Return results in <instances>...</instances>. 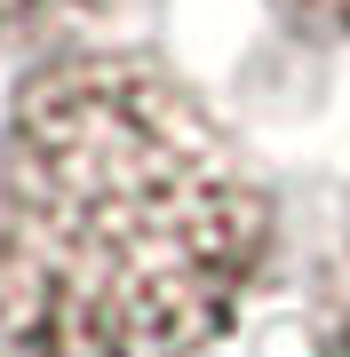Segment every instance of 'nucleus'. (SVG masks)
I'll return each instance as SVG.
<instances>
[{
  "instance_id": "nucleus-4",
  "label": "nucleus",
  "mask_w": 350,
  "mask_h": 357,
  "mask_svg": "<svg viewBox=\"0 0 350 357\" xmlns=\"http://www.w3.org/2000/svg\"><path fill=\"white\" fill-rule=\"evenodd\" d=\"M279 16L326 48H350V0H279Z\"/></svg>"
},
{
  "instance_id": "nucleus-1",
  "label": "nucleus",
  "mask_w": 350,
  "mask_h": 357,
  "mask_svg": "<svg viewBox=\"0 0 350 357\" xmlns=\"http://www.w3.org/2000/svg\"><path fill=\"white\" fill-rule=\"evenodd\" d=\"M279 206L175 72L40 56L0 119V342L16 357H199L239 326Z\"/></svg>"
},
{
  "instance_id": "nucleus-3",
  "label": "nucleus",
  "mask_w": 350,
  "mask_h": 357,
  "mask_svg": "<svg viewBox=\"0 0 350 357\" xmlns=\"http://www.w3.org/2000/svg\"><path fill=\"white\" fill-rule=\"evenodd\" d=\"M311 357H350V246L326 278V310H319V349Z\"/></svg>"
},
{
  "instance_id": "nucleus-2",
  "label": "nucleus",
  "mask_w": 350,
  "mask_h": 357,
  "mask_svg": "<svg viewBox=\"0 0 350 357\" xmlns=\"http://www.w3.org/2000/svg\"><path fill=\"white\" fill-rule=\"evenodd\" d=\"M119 0H0V56H64Z\"/></svg>"
}]
</instances>
